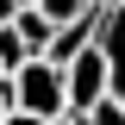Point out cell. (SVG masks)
I'll return each mask as SVG.
<instances>
[{
	"label": "cell",
	"instance_id": "obj_1",
	"mask_svg": "<svg viewBox=\"0 0 125 125\" xmlns=\"http://www.w3.org/2000/svg\"><path fill=\"white\" fill-rule=\"evenodd\" d=\"M6 75H13L19 106H25V113H38V119L62 113V62H50V56H25L19 69H6Z\"/></svg>",
	"mask_w": 125,
	"mask_h": 125
},
{
	"label": "cell",
	"instance_id": "obj_2",
	"mask_svg": "<svg viewBox=\"0 0 125 125\" xmlns=\"http://www.w3.org/2000/svg\"><path fill=\"white\" fill-rule=\"evenodd\" d=\"M100 94H106V56H100V44L88 38L75 56L62 62V106L69 113H88Z\"/></svg>",
	"mask_w": 125,
	"mask_h": 125
},
{
	"label": "cell",
	"instance_id": "obj_3",
	"mask_svg": "<svg viewBox=\"0 0 125 125\" xmlns=\"http://www.w3.org/2000/svg\"><path fill=\"white\" fill-rule=\"evenodd\" d=\"M94 44H100V56H106V94L125 100V0H106V6H100Z\"/></svg>",
	"mask_w": 125,
	"mask_h": 125
},
{
	"label": "cell",
	"instance_id": "obj_4",
	"mask_svg": "<svg viewBox=\"0 0 125 125\" xmlns=\"http://www.w3.org/2000/svg\"><path fill=\"white\" fill-rule=\"evenodd\" d=\"M13 31L25 38V50H31V56H44V44H50V31H56V25H50L38 6H19V13H13Z\"/></svg>",
	"mask_w": 125,
	"mask_h": 125
},
{
	"label": "cell",
	"instance_id": "obj_5",
	"mask_svg": "<svg viewBox=\"0 0 125 125\" xmlns=\"http://www.w3.org/2000/svg\"><path fill=\"white\" fill-rule=\"evenodd\" d=\"M106 6V0H38V13L50 19V25H75V19H94Z\"/></svg>",
	"mask_w": 125,
	"mask_h": 125
},
{
	"label": "cell",
	"instance_id": "obj_6",
	"mask_svg": "<svg viewBox=\"0 0 125 125\" xmlns=\"http://www.w3.org/2000/svg\"><path fill=\"white\" fill-rule=\"evenodd\" d=\"M81 125H125V100L119 94H100V100L81 113Z\"/></svg>",
	"mask_w": 125,
	"mask_h": 125
},
{
	"label": "cell",
	"instance_id": "obj_7",
	"mask_svg": "<svg viewBox=\"0 0 125 125\" xmlns=\"http://www.w3.org/2000/svg\"><path fill=\"white\" fill-rule=\"evenodd\" d=\"M25 56H31V50H25V38H19L13 25H0V69H19Z\"/></svg>",
	"mask_w": 125,
	"mask_h": 125
},
{
	"label": "cell",
	"instance_id": "obj_8",
	"mask_svg": "<svg viewBox=\"0 0 125 125\" xmlns=\"http://www.w3.org/2000/svg\"><path fill=\"white\" fill-rule=\"evenodd\" d=\"M0 125H44V119H38V113H25V106H6V113H0Z\"/></svg>",
	"mask_w": 125,
	"mask_h": 125
},
{
	"label": "cell",
	"instance_id": "obj_9",
	"mask_svg": "<svg viewBox=\"0 0 125 125\" xmlns=\"http://www.w3.org/2000/svg\"><path fill=\"white\" fill-rule=\"evenodd\" d=\"M44 125H81V113H69V106H62V113H50Z\"/></svg>",
	"mask_w": 125,
	"mask_h": 125
},
{
	"label": "cell",
	"instance_id": "obj_10",
	"mask_svg": "<svg viewBox=\"0 0 125 125\" xmlns=\"http://www.w3.org/2000/svg\"><path fill=\"white\" fill-rule=\"evenodd\" d=\"M13 13H19V0H0V25H13Z\"/></svg>",
	"mask_w": 125,
	"mask_h": 125
}]
</instances>
